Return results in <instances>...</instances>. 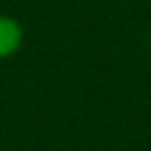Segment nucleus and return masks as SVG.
<instances>
[{
  "mask_svg": "<svg viewBox=\"0 0 151 151\" xmlns=\"http://www.w3.org/2000/svg\"><path fill=\"white\" fill-rule=\"evenodd\" d=\"M24 45V26L9 17V14H0V61L14 57Z\"/></svg>",
  "mask_w": 151,
  "mask_h": 151,
  "instance_id": "nucleus-1",
  "label": "nucleus"
}]
</instances>
